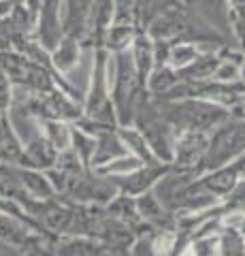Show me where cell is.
Returning a JSON list of instances; mask_svg holds the SVG:
<instances>
[{
    "label": "cell",
    "mask_w": 245,
    "mask_h": 256,
    "mask_svg": "<svg viewBox=\"0 0 245 256\" xmlns=\"http://www.w3.org/2000/svg\"><path fill=\"white\" fill-rule=\"evenodd\" d=\"M111 52L107 47H94L90 84L83 96V118L92 122L117 126L115 107L111 100V77H109Z\"/></svg>",
    "instance_id": "3957f363"
},
{
    "label": "cell",
    "mask_w": 245,
    "mask_h": 256,
    "mask_svg": "<svg viewBox=\"0 0 245 256\" xmlns=\"http://www.w3.org/2000/svg\"><path fill=\"white\" fill-rule=\"evenodd\" d=\"M134 201H137V210H139L141 220H143L147 226L160 228V230H177V216L162 205V201L158 198L154 190L134 196Z\"/></svg>",
    "instance_id": "30bf717a"
},
{
    "label": "cell",
    "mask_w": 245,
    "mask_h": 256,
    "mask_svg": "<svg viewBox=\"0 0 245 256\" xmlns=\"http://www.w3.org/2000/svg\"><path fill=\"white\" fill-rule=\"evenodd\" d=\"M130 54H132V62H134V68H137V75L141 79V84H143V88L147 90L149 77H152L154 68H156V43H154V38L149 36L145 30H139V34L130 47Z\"/></svg>",
    "instance_id": "4fadbf2b"
},
{
    "label": "cell",
    "mask_w": 245,
    "mask_h": 256,
    "mask_svg": "<svg viewBox=\"0 0 245 256\" xmlns=\"http://www.w3.org/2000/svg\"><path fill=\"white\" fill-rule=\"evenodd\" d=\"M109 77H111V100L115 107L117 126H132L137 107L147 90L137 75L130 52L111 54Z\"/></svg>",
    "instance_id": "7a4b0ae2"
},
{
    "label": "cell",
    "mask_w": 245,
    "mask_h": 256,
    "mask_svg": "<svg viewBox=\"0 0 245 256\" xmlns=\"http://www.w3.org/2000/svg\"><path fill=\"white\" fill-rule=\"evenodd\" d=\"M58 156H60V152L56 150V146H53V143L41 132V128H38V132L26 143L21 166L47 171V169H51V166H56Z\"/></svg>",
    "instance_id": "8fae6325"
},
{
    "label": "cell",
    "mask_w": 245,
    "mask_h": 256,
    "mask_svg": "<svg viewBox=\"0 0 245 256\" xmlns=\"http://www.w3.org/2000/svg\"><path fill=\"white\" fill-rule=\"evenodd\" d=\"M13 2L15 0H0V18H6L13 9Z\"/></svg>",
    "instance_id": "e575fe53"
},
{
    "label": "cell",
    "mask_w": 245,
    "mask_h": 256,
    "mask_svg": "<svg viewBox=\"0 0 245 256\" xmlns=\"http://www.w3.org/2000/svg\"><path fill=\"white\" fill-rule=\"evenodd\" d=\"M177 4H181V0H139V28L145 30L156 18Z\"/></svg>",
    "instance_id": "d4e9b609"
},
{
    "label": "cell",
    "mask_w": 245,
    "mask_h": 256,
    "mask_svg": "<svg viewBox=\"0 0 245 256\" xmlns=\"http://www.w3.org/2000/svg\"><path fill=\"white\" fill-rule=\"evenodd\" d=\"M15 175L21 184V188L28 192L32 198H53L58 196L56 188H53L51 180L47 178L45 171H38V169H30V166H15Z\"/></svg>",
    "instance_id": "2e32d148"
},
{
    "label": "cell",
    "mask_w": 245,
    "mask_h": 256,
    "mask_svg": "<svg viewBox=\"0 0 245 256\" xmlns=\"http://www.w3.org/2000/svg\"><path fill=\"white\" fill-rule=\"evenodd\" d=\"M113 24L139 26V0H113Z\"/></svg>",
    "instance_id": "f546056e"
},
{
    "label": "cell",
    "mask_w": 245,
    "mask_h": 256,
    "mask_svg": "<svg viewBox=\"0 0 245 256\" xmlns=\"http://www.w3.org/2000/svg\"><path fill=\"white\" fill-rule=\"evenodd\" d=\"M179 84V75H177V68H173L171 64H158L154 68L152 77H149V84H147V92L154 96V98H160L169 90H173Z\"/></svg>",
    "instance_id": "7402d4cb"
},
{
    "label": "cell",
    "mask_w": 245,
    "mask_h": 256,
    "mask_svg": "<svg viewBox=\"0 0 245 256\" xmlns=\"http://www.w3.org/2000/svg\"><path fill=\"white\" fill-rule=\"evenodd\" d=\"M94 0H64V34L85 41Z\"/></svg>",
    "instance_id": "5bb4252c"
},
{
    "label": "cell",
    "mask_w": 245,
    "mask_h": 256,
    "mask_svg": "<svg viewBox=\"0 0 245 256\" xmlns=\"http://www.w3.org/2000/svg\"><path fill=\"white\" fill-rule=\"evenodd\" d=\"M132 126H137L141 130L149 150L154 152V156L158 160L173 164V158H175V141H177L179 132L175 130V126L160 114L156 98L149 92L141 98L137 114H134Z\"/></svg>",
    "instance_id": "277c9868"
},
{
    "label": "cell",
    "mask_w": 245,
    "mask_h": 256,
    "mask_svg": "<svg viewBox=\"0 0 245 256\" xmlns=\"http://www.w3.org/2000/svg\"><path fill=\"white\" fill-rule=\"evenodd\" d=\"M117 132H120V137L124 139L130 154L139 156L143 162H158V158L154 156V152L149 150L145 137L141 134V130L137 126H117Z\"/></svg>",
    "instance_id": "603a6c76"
},
{
    "label": "cell",
    "mask_w": 245,
    "mask_h": 256,
    "mask_svg": "<svg viewBox=\"0 0 245 256\" xmlns=\"http://www.w3.org/2000/svg\"><path fill=\"white\" fill-rule=\"evenodd\" d=\"M226 201H235V203H239V205L245 207V178L237 184V188L231 192V196H228Z\"/></svg>",
    "instance_id": "d6a6232c"
},
{
    "label": "cell",
    "mask_w": 245,
    "mask_h": 256,
    "mask_svg": "<svg viewBox=\"0 0 245 256\" xmlns=\"http://www.w3.org/2000/svg\"><path fill=\"white\" fill-rule=\"evenodd\" d=\"M218 50L203 52L192 64H188V66H184V68H177L179 82H201V79H213V75H216V70L220 66V62H222Z\"/></svg>",
    "instance_id": "e0dca14e"
},
{
    "label": "cell",
    "mask_w": 245,
    "mask_h": 256,
    "mask_svg": "<svg viewBox=\"0 0 245 256\" xmlns=\"http://www.w3.org/2000/svg\"><path fill=\"white\" fill-rule=\"evenodd\" d=\"M139 26H130V24H113L107 32L105 38V47L111 54H120V52H130V47L134 43V38L139 34Z\"/></svg>",
    "instance_id": "44dd1931"
},
{
    "label": "cell",
    "mask_w": 245,
    "mask_h": 256,
    "mask_svg": "<svg viewBox=\"0 0 245 256\" xmlns=\"http://www.w3.org/2000/svg\"><path fill=\"white\" fill-rule=\"evenodd\" d=\"M222 239V256H245V237L239 224H224L220 228Z\"/></svg>",
    "instance_id": "484cf974"
},
{
    "label": "cell",
    "mask_w": 245,
    "mask_h": 256,
    "mask_svg": "<svg viewBox=\"0 0 245 256\" xmlns=\"http://www.w3.org/2000/svg\"><path fill=\"white\" fill-rule=\"evenodd\" d=\"M23 4H26V9L30 11V15L34 18V22L38 20V11H41V4H43V0H21Z\"/></svg>",
    "instance_id": "836d02e7"
},
{
    "label": "cell",
    "mask_w": 245,
    "mask_h": 256,
    "mask_svg": "<svg viewBox=\"0 0 245 256\" xmlns=\"http://www.w3.org/2000/svg\"><path fill=\"white\" fill-rule=\"evenodd\" d=\"M32 34H26L17 24L11 20V15L0 18V54L2 52H23L26 41Z\"/></svg>",
    "instance_id": "ffe728a7"
},
{
    "label": "cell",
    "mask_w": 245,
    "mask_h": 256,
    "mask_svg": "<svg viewBox=\"0 0 245 256\" xmlns=\"http://www.w3.org/2000/svg\"><path fill=\"white\" fill-rule=\"evenodd\" d=\"M47 52H53L64 36V0H43L32 34Z\"/></svg>",
    "instance_id": "ba28073f"
},
{
    "label": "cell",
    "mask_w": 245,
    "mask_h": 256,
    "mask_svg": "<svg viewBox=\"0 0 245 256\" xmlns=\"http://www.w3.org/2000/svg\"><path fill=\"white\" fill-rule=\"evenodd\" d=\"M160 114L175 126L177 132L186 130H201L213 132L231 118V109L218 102L203 100V98H175V100H160L156 98Z\"/></svg>",
    "instance_id": "6da1fadb"
},
{
    "label": "cell",
    "mask_w": 245,
    "mask_h": 256,
    "mask_svg": "<svg viewBox=\"0 0 245 256\" xmlns=\"http://www.w3.org/2000/svg\"><path fill=\"white\" fill-rule=\"evenodd\" d=\"M239 228H241V233H243V237H245V216H243L241 222H239Z\"/></svg>",
    "instance_id": "8d00e7d4"
},
{
    "label": "cell",
    "mask_w": 245,
    "mask_h": 256,
    "mask_svg": "<svg viewBox=\"0 0 245 256\" xmlns=\"http://www.w3.org/2000/svg\"><path fill=\"white\" fill-rule=\"evenodd\" d=\"M141 164H143V160H141L139 156L128 154V156L117 158V160H113V162H109L105 166H100V169H96V171L102 173V175H124V173H130L134 169H139Z\"/></svg>",
    "instance_id": "4dcf8cb0"
},
{
    "label": "cell",
    "mask_w": 245,
    "mask_h": 256,
    "mask_svg": "<svg viewBox=\"0 0 245 256\" xmlns=\"http://www.w3.org/2000/svg\"><path fill=\"white\" fill-rule=\"evenodd\" d=\"M0 66L11 77L15 88H23L28 92H38V94L60 88L56 79H53L51 70L43 62L30 58V56L21 52H2L0 54Z\"/></svg>",
    "instance_id": "8992f818"
},
{
    "label": "cell",
    "mask_w": 245,
    "mask_h": 256,
    "mask_svg": "<svg viewBox=\"0 0 245 256\" xmlns=\"http://www.w3.org/2000/svg\"><path fill=\"white\" fill-rule=\"evenodd\" d=\"M192 254L194 256H222V239L220 230H209V233L196 235L192 242Z\"/></svg>",
    "instance_id": "83f0119b"
},
{
    "label": "cell",
    "mask_w": 245,
    "mask_h": 256,
    "mask_svg": "<svg viewBox=\"0 0 245 256\" xmlns=\"http://www.w3.org/2000/svg\"><path fill=\"white\" fill-rule=\"evenodd\" d=\"M169 171H173V164L158 160V162H143L139 169H134L130 173L109 175V178L113 180V184L117 186V190H120L122 194L139 196V194H145V192L154 190L156 184L160 182Z\"/></svg>",
    "instance_id": "52a82bcc"
},
{
    "label": "cell",
    "mask_w": 245,
    "mask_h": 256,
    "mask_svg": "<svg viewBox=\"0 0 245 256\" xmlns=\"http://www.w3.org/2000/svg\"><path fill=\"white\" fill-rule=\"evenodd\" d=\"M231 114H233V116H237V118H245V94H243V98H241L239 105L231 109Z\"/></svg>",
    "instance_id": "d590c367"
},
{
    "label": "cell",
    "mask_w": 245,
    "mask_h": 256,
    "mask_svg": "<svg viewBox=\"0 0 245 256\" xmlns=\"http://www.w3.org/2000/svg\"><path fill=\"white\" fill-rule=\"evenodd\" d=\"M81 47L83 43L75 36H62L60 45L51 52V62L62 75H68L77 64H79V56H81Z\"/></svg>",
    "instance_id": "ac0fdd59"
},
{
    "label": "cell",
    "mask_w": 245,
    "mask_h": 256,
    "mask_svg": "<svg viewBox=\"0 0 245 256\" xmlns=\"http://www.w3.org/2000/svg\"><path fill=\"white\" fill-rule=\"evenodd\" d=\"M245 154V118L231 116L222 126L209 134V148L196 175L220 169Z\"/></svg>",
    "instance_id": "5b68a950"
},
{
    "label": "cell",
    "mask_w": 245,
    "mask_h": 256,
    "mask_svg": "<svg viewBox=\"0 0 245 256\" xmlns=\"http://www.w3.org/2000/svg\"><path fill=\"white\" fill-rule=\"evenodd\" d=\"M228 13H231L233 38L245 52V0H228Z\"/></svg>",
    "instance_id": "f1b7e54d"
},
{
    "label": "cell",
    "mask_w": 245,
    "mask_h": 256,
    "mask_svg": "<svg viewBox=\"0 0 245 256\" xmlns=\"http://www.w3.org/2000/svg\"><path fill=\"white\" fill-rule=\"evenodd\" d=\"M13 94H15V86L11 82V77L0 66V114L2 116H9L13 105Z\"/></svg>",
    "instance_id": "1f68e13d"
},
{
    "label": "cell",
    "mask_w": 245,
    "mask_h": 256,
    "mask_svg": "<svg viewBox=\"0 0 245 256\" xmlns=\"http://www.w3.org/2000/svg\"><path fill=\"white\" fill-rule=\"evenodd\" d=\"M36 126L41 132L49 139L58 152H64L73 143V124L64 122V120H38Z\"/></svg>",
    "instance_id": "d6986e66"
},
{
    "label": "cell",
    "mask_w": 245,
    "mask_h": 256,
    "mask_svg": "<svg viewBox=\"0 0 245 256\" xmlns=\"http://www.w3.org/2000/svg\"><path fill=\"white\" fill-rule=\"evenodd\" d=\"M0 120H2V114H0Z\"/></svg>",
    "instance_id": "74e56055"
},
{
    "label": "cell",
    "mask_w": 245,
    "mask_h": 256,
    "mask_svg": "<svg viewBox=\"0 0 245 256\" xmlns=\"http://www.w3.org/2000/svg\"><path fill=\"white\" fill-rule=\"evenodd\" d=\"M181 2H186L194 13H199L203 20H207L226 38H233L228 0H181Z\"/></svg>",
    "instance_id": "7c38bea8"
},
{
    "label": "cell",
    "mask_w": 245,
    "mask_h": 256,
    "mask_svg": "<svg viewBox=\"0 0 245 256\" xmlns=\"http://www.w3.org/2000/svg\"><path fill=\"white\" fill-rule=\"evenodd\" d=\"M23 152H26V146L17 137L9 116H2L0 120V164L21 166Z\"/></svg>",
    "instance_id": "9a60e30c"
},
{
    "label": "cell",
    "mask_w": 245,
    "mask_h": 256,
    "mask_svg": "<svg viewBox=\"0 0 245 256\" xmlns=\"http://www.w3.org/2000/svg\"><path fill=\"white\" fill-rule=\"evenodd\" d=\"M70 148L77 152V156L81 158V162L90 169L94 152H96V137H94L92 132L83 130V128H79L77 124H73V143H70Z\"/></svg>",
    "instance_id": "4316f807"
},
{
    "label": "cell",
    "mask_w": 245,
    "mask_h": 256,
    "mask_svg": "<svg viewBox=\"0 0 245 256\" xmlns=\"http://www.w3.org/2000/svg\"><path fill=\"white\" fill-rule=\"evenodd\" d=\"M209 148V132L201 130H186L177 134L175 141V158H173V169L177 171H192L196 175ZM199 178V175H196Z\"/></svg>",
    "instance_id": "9c48e42d"
},
{
    "label": "cell",
    "mask_w": 245,
    "mask_h": 256,
    "mask_svg": "<svg viewBox=\"0 0 245 256\" xmlns=\"http://www.w3.org/2000/svg\"><path fill=\"white\" fill-rule=\"evenodd\" d=\"M203 52H207V50L199 43H171L167 64H171L173 68H184L188 64H192Z\"/></svg>",
    "instance_id": "cb8c5ba5"
}]
</instances>
